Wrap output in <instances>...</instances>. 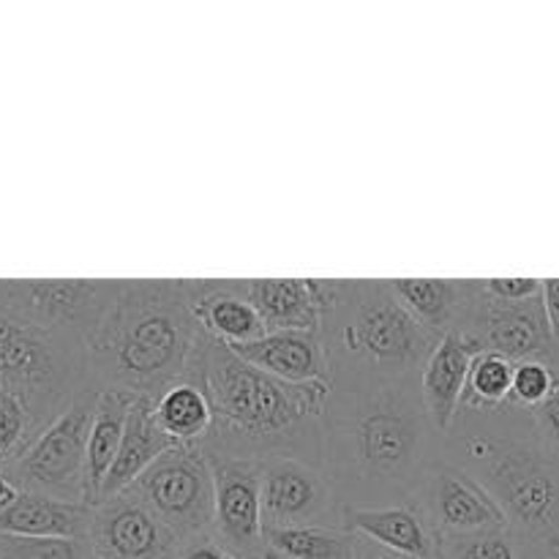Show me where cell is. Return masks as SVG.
<instances>
[{
    "label": "cell",
    "mask_w": 559,
    "mask_h": 559,
    "mask_svg": "<svg viewBox=\"0 0 559 559\" xmlns=\"http://www.w3.org/2000/svg\"><path fill=\"white\" fill-rule=\"evenodd\" d=\"M189 382L202 388L213 409L207 453L233 459L293 456L306 440H322L331 382L289 385L246 364L229 344L202 331Z\"/></svg>",
    "instance_id": "cell-1"
},
{
    "label": "cell",
    "mask_w": 559,
    "mask_h": 559,
    "mask_svg": "<svg viewBox=\"0 0 559 559\" xmlns=\"http://www.w3.org/2000/svg\"><path fill=\"white\" fill-rule=\"evenodd\" d=\"M200 336L191 282H123L112 309L87 336V366L102 388L158 399L189 380Z\"/></svg>",
    "instance_id": "cell-2"
},
{
    "label": "cell",
    "mask_w": 559,
    "mask_h": 559,
    "mask_svg": "<svg viewBox=\"0 0 559 559\" xmlns=\"http://www.w3.org/2000/svg\"><path fill=\"white\" fill-rule=\"evenodd\" d=\"M478 480L508 519L527 559L559 557V453L533 440H469Z\"/></svg>",
    "instance_id": "cell-3"
},
{
    "label": "cell",
    "mask_w": 559,
    "mask_h": 559,
    "mask_svg": "<svg viewBox=\"0 0 559 559\" xmlns=\"http://www.w3.org/2000/svg\"><path fill=\"white\" fill-rule=\"evenodd\" d=\"M87 371L80 338L49 331L0 304V388L25 399L38 424H52L80 396Z\"/></svg>",
    "instance_id": "cell-4"
},
{
    "label": "cell",
    "mask_w": 559,
    "mask_h": 559,
    "mask_svg": "<svg viewBox=\"0 0 559 559\" xmlns=\"http://www.w3.org/2000/svg\"><path fill=\"white\" fill-rule=\"evenodd\" d=\"M96 391H82L36 440L5 467V478L20 491L87 502V440H91Z\"/></svg>",
    "instance_id": "cell-5"
},
{
    "label": "cell",
    "mask_w": 559,
    "mask_h": 559,
    "mask_svg": "<svg viewBox=\"0 0 559 559\" xmlns=\"http://www.w3.org/2000/svg\"><path fill=\"white\" fill-rule=\"evenodd\" d=\"M183 546L213 538L216 480L205 445H180L158 459L131 489Z\"/></svg>",
    "instance_id": "cell-6"
},
{
    "label": "cell",
    "mask_w": 559,
    "mask_h": 559,
    "mask_svg": "<svg viewBox=\"0 0 559 559\" xmlns=\"http://www.w3.org/2000/svg\"><path fill=\"white\" fill-rule=\"evenodd\" d=\"M347 442L364 478L402 480L420 456L424 420L402 393L380 391L349 418Z\"/></svg>",
    "instance_id": "cell-7"
},
{
    "label": "cell",
    "mask_w": 559,
    "mask_h": 559,
    "mask_svg": "<svg viewBox=\"0 0 559 559\" xmlns=\"http://www.w3.org/2000/svg\"><path fill=\"white\" fill-rule=\"evenodd\" d=\"M123 282H85V278H33L0 282V304L49 331L87 342L118 300Z\"/></svg>",
    "instance_id": "cell-8"
},
{
    "label": "cell",
    "mask_w": 559,
    "mask_h": 559,
    "mask_svg": "<svg viewBox=\"0 0 559 559\" xmlns=\"http://www.w3.org/2000/svg\"><path fill=\"white\" fill-rule=\"evenodd\" d=\"M409 500L424 511L440 540L508 530L506 513L489 489L467 469L453 464H435L426 469Z\"/></svg>",
    "instance_id": "cell-9"
},
{
    "label": "cell",
    "mask_w": 559,
    "mask_h": 559,
    "mask_svg": "<svg viewBox=\"0 0 559 559\" xmlns=\"http://www.w3.org/2000/svg\"><path fill=\"white\" fill-rule=\"evenodd\" d=\"M442 336L426 331L396 298L391 287H371L353 322L344 328V344L380 366L409 369L429 360Z\"/></svg>",
    "instance_id": "cell-10"
},
{
    "label": "cell",
    "mask_w": 559,
    "mask_h": 559,
    "mask_svg": "<svg viewBox=\"0 0 559 559\" xmlns=\"http://www.w3.org/2000/svg\"><path fill=\"white\" fill-rule=\"evenodd\" d=\"M216 480L213 538L238 559H265L262 473L265 459H233L211 453Z\"/></svg>",
    "instance_id": "cell-11"
},
{
    "label": "cell",
    "mask_w": 559,
    "mask_h": 559,
    "mask_svg": "<svg viewBox=\"0 0 559 559\" xmlns=\"http://www.w3.org/2000/svg\"><path fill=\"white\" fill-rule=\"evenodd\" d=\"M469 320L480 325V331L473 333L480 338L486 353L502 355L513 366L530 364V360L551 364L557 358L559 344L551 336L549 320H546L544 295L524 304H508V300L489 298L480 289V282H473Z\"/></svg>",
    "instance_id": "cell-12"
},
{
    "label": "cell",
    "mask_w": 559,
    "mask_h": 559,
    "mask_svg": "<svg viewBox=\"0 0 559 559\" xmlns=\"http://www.w3.org/2000/svg\"><path fill=\"white\" fill-rule=\"evenodd\" d=\"M96 559H178L183 544L142 500L123 491L93 506Z\"/></svg>",
    "instance_id": "cell-13"
},
{
    "label": "cell",
    "mask_w": 559,
    "mask_h": 559,
    "mask_svg": "<svg viewBox=\"0 0 559 559\" xmlns=\"http://www.w3.org/2000/svg\"><path fill=\"white\" fill-rule=\"evenodd\" d=\"M333 511L328 478L304 459H265L262 473V519L265 530L325 524Z\"/></svg>",
    "instance_id": "cell-14"
},
{
    "label": "cell",
    "mask_w": 559,
    "mask_h": 559,
    "mask_svg": "<svg viewBox=\"0 0 559 559\" xmlns=\"http://www.w3.org/2000/svg\"><path fill=\"white\" fill-rule=\"evenodd\" d=\"M238 289L260 311L267 333H322L325 314L336 309L344 293L338 282H314V278H254V282H238Z\"/></svg>",
    "instance_id": "cell-15"
},
{
    "label": "cell",
    "mask_w": 559,
    "mask_h": 559,
    "mask_svg": "<svg viewBox=\"0 0 559 559\" xmlns=\"http://www.w3.org/2000/svg\"><path fill=\"white\" fill-rule=\"evenodd\" d=\"M484 353V344L467 328L445 333L429 360L424 364V377H420V399H424L426 418L440 431L451 429L456 420V409L464 399L469 369L473 360Z\"/></svg>",
    "instance_id": "cell-16"
},
{
    "label": "cell",
    "mask_w": 559,
    "mask_h": 559,
    "mask_svg": "<svg viewBox=\"0 0 559 559\" xmlns=\"http://www.w3.org/2000/svg\"><path fill=\"white\" fill-rule=\"evenodd\" d=\"M342 527L407 559H440V538L413 500L391 508H344Z\"/></svg>",
    "instance_id": "cell-17"
},
{
    "label": "cell",
    "mask_w": 559,
    "mask_h": 559,
    "mask_svg": "<svg viewBox=\"0 0 559 559\" xmlns=\"http://www.w3.org/2000/svg\"><path fill=\"white\" fill-rule=\"evenodd\" d=\"M235 355L246 364L257 366L265 374L289 385H309V382H331L328 349L322 333L317 331H282L267 333L254 344L233 347Z\"/></svg>",
    "instance_id": "cell-18"
},
{
    "label": "cell",
    "mask_w": 559,
    "mask_h": 559,
    "mask_svg": "<svg viewBox=\"0 0 559 559\" xmlns=\"http://www.w3.org/2000/svg\"><path fill=\"white\" fill-rule=\"evenodd\" d=\"M191 311L207 336L240 347L267 336L260 311L238 289V282H191Z\"/></svg>",
    "instance_id": "cell-19"
},
{
    "label": "cell",
    "mask_w": 559,
    "mask_h": 559,
    "mask_svg": "<svg viewBox=\"0 0 559 559\" xmlns=\"http://www.w3.org/2000/svg\"><path fill=\"white\" fill-rule=\"evenodd\" d=\"M153 404H156V399L136 396L134 407H131L129 413V420H126L123 445H120L118 459H115L112 469H109L107 480H104L98 502L123 495V491L131 489L158 459L167 456L175 448H180L178 442H175L173 437H167V431L158 426Z\"/></svg>",
    "instance_id": "cell-20"
},
{
    "label": "cell",
    "mask_w": 559,
    "mask_h": 559,
    "mask_svg": "<svg viewBox=\"0 0 559 559\" xmlns=\"http://www.w3.org/2000/svg\"><path fill=\"white\" fill-rule=\"evenodd\" d=\"M91 527L93 506L33 491H20L16 500L0 511V533L20 538L91 540Z\"/></svg>",
    "instance_id": "cell-21"
},
{
    "label": "cell",
    "mask_w": 559,
    "mask_h": 559,
    "mask_svg": "<svg viewBox=\"0 0 559 559\" xmlns=\"http://www.w3.org/2000/svg\"><path fill=\"white\" fill-rule=\"evenodd\" d=\"M391 293L426 331L445 336L469 320L473 309V282L448 278H396Z\"/></svg>",
    "instance_id": "cell-22"
},
{
    "label": "cell",
    "mask_w": 559,
    "mask_h": 559,
    "mask_svg": "<svg viewBox=\"0 0 559 559\" xmlns=\"http://www.w3.org/2000/svg\"><path fill=\"white\" fill-rule=\"evenodd\" d=\"M134 393L123 388H98L96 413L91 424V440H87V500L96 506L102 497L104 480L118 459L120 445H123L126 420H129L131 407H134Z\"/></svg>",
    "instance_id": "cell-23"
},
{
    "label": "cell",
    "mask_w": 559,
    "mask_h": 559,
    "mask_svg": "<svg viewBox=\"0 0 559 559\" xmlns=\"http://www.w3.org/2000/svg\"><path fill=\"white\" fill-rule=\"evenodd\" d=\"M265 559H364V538L342 524L265 530Z\"/></svg>",
    "instance_id": "cell-24"
},
{
    "label": "cell",
    "mask_w": 559,
    "mask_h": 559,
    "mask_svg": "<svg viewBox=\"0 0 559 559\" xmlns=\"http://www.w3.org/2000/svg\"><path fill=\"white\" fill-rule=\"evenodd\" d=\"M156 420L178 445H205L213 429V409L202 388L183 380L167 388L153 404Z\"/></svg>",
    "instance_id": "cell-25"
},
{
    "label": "cell",
    "mask_w": 559,
    "mask_h": 559,
    "mask_svg": "<svg viewBox=\"0 0 559 559\" xmlns=\"http://www.w3.org/2000/svg\"><path fill=\"white\" fill-rule=\"evenodd\" d=\"M513 371H516V366H513L511 360L502 358V355L497 353H486L484 349V353L473 360V369H469V380L467 388H464L462 402L467 404V407L478 409L500 407L502 402L511 399Z\"/></svg>",
    "instance_id": "cell-26"
},
{
    "label": "cell",
    "mask_w": 559,
    "mask_h": 559,
    "mask_svg": "<svg viewBox=\"0 0 559 559\" xmlns=\"http://www.w3.org/2000/svg\"><path fill=\"white\" fill-rule=\"evenodd\" d=\"M41 429L44 426L38 424L25 399L0 388V462L3 467H9Z\"/></svg>",
    "instance_id": "cell-27"
},
{
    "label": "cell",
    "mask_w": 559,
    "mask_h": 559,
    "mask_svg": "<svg viewBox=\"0 0 559 559\" xmlns=\"http://www.w3.org/2000/svg\"><path fill=\"white\" fill-rule=\"evenodd\" d=\"M440 559H527L511 530L440 540Z\"/></svg>",
    "instance_id": "cell-28"
},
{
    "label": "cell",
    "mask_w": 559,
    "mask_h": 559,
    "mask_svg": "<svg viewBox=\"0 0 559 559\" xmlns=\"http://www.w3.org/2000/svg\"><path fill=\"white\" fill-rule=\"evenodd\" d=\"M3 559H96L91 540L74 538H20L0 533Z\"/></svg>",
    "instance_id": "cell-29"
},
{
    "label": "cell",
    "mask_w": 559,
    "mask_h": 559,
    "mask_svg": "<svg viewBox=\"0 0 559 559\" xmlns=\"http://www.w3.org/2000/svg\"><path fill=\"white\" fill-rule=\"evenodd\" d=\"M559 377L551 369V364L544 360H530V364H519L513 371V388H511V402L522 404V407L538 409L551 391L557 388Z\"/></svg>",
    "instance_id": "cell-30"
},
{
    "label": "cell",
    "mask_w": 559,
    "mask_h": 559,
    "mask_svg": "<svg viewBox=\"0 0 559 559\" xmlns=\"http://www.w3.org/2000/svg\"><path fill=\"white\" fill-rule=\"evenodd\" d=\"M489 298L508 300V304H524V300H533L544 295V282L540 278H486L480 282Z\"/></svg>",
    "instance_id": "cell-31"
},
{
    "label": "cell",
    "mask_w": 559,
    "mask_h": 559,
    "mask_svg": "<svg viewBox=\"0 0 559 559\" xmlns=\"http://www.w3.org/2000/svg\"><path fill=\"white\" fill-rule=\"evenodd\" d=\"M533 420L535 437H538L540 445L559 453V382L555 391H551V396L538 409H533Z\"/></svg>",
    "instance_id": "cell-32"
},
{
    "label": "cell",
    "mask_w": 559,
    "mask_h": 559,
    "mask_svg": "<svg viewBox=\"0 0 559 559\" xmlns=\"http://www.w3.org/2000/svg\"><path fill=\"white\" fill-rule=\"evenodd\" d=\"M178 559H238L235 555H229L216 538H205V540H197V544L183 546Z\"/></svg>",
    "instance_id": "cell-33"
},
{
    "label": "cell",
    "mask_w": 559,
    "mask_h": 559,
    "mask_svg": "<svg viewBox=\"0 0 559 559\" xmlns=\"http://www.w3.org/2000/svg\"><path fill=\"white\" fill-rule=\"evenodd\" d=\"M544 309L551 328V336L559 344V278H546L544 282Z\"/></svg>",
    "instance_id": "cell-34"
},
{
    "label": "cell",
    "mask_w": 559,
    "mask_h": 559,
    "mask_svg": "<svg viewBox=\"0 0 559 559\" xmlns=\"http://www.w3.org/2000/svg\"><path fill=\"white\" fill-rule=\"evenodd\" d=\"M16 495H20V489H16L9 478H5V467H3V462H0V511H3L9 502H14Z\"/></svg>",
    "instance_id": "cell-35"
},
{
    "label": "cell",
    "mask_w": 559,
    "mask_h": 559,
    "mask_svg": "<svg viewBox=\"0 0 559 559\" xmlns=\"http://www.w3.org/2000/svg\"><path fill=\"white\" fill-rule=\"evenodd\" d=\"M374 559H407V557H402V555H393V551H385V549H382L380 555H377Z\"/></svg>",
    "instance_id": "cell-36"
},
{
    "label": "cell",
    "mask_w": 559,
    "mask_h": 559,
    "mask_svg": "<svg viewBox=\"0 0 559 559\" xmlns=\"http://www.w3.org/2000/svg\"><path fill=\"white\" fill-rule=\"evenodd\" d=\"M555 559H559V557H555Z\"/></svg>",
    "instance_id": "cell-37"
},
{
    "label": "cell",
    "mask_w": 559,
    "mask_h": 559,
    "mask_svg": "<svg viewBox=\"0 0 559 559\" xmlns=\"http://www.w3.org/2000/svg\"><path fill=\"white\" fill-rule=\"evenodd\" d=\"M0 559H3V557H0Z\"/></svg>",
    "instance_id": "cell-38"
}]
</instances>
